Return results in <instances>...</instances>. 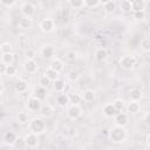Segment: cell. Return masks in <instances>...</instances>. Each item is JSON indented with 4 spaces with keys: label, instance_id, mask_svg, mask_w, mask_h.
<instances>
[{
    "label": "cell",
    "instance_id": "cell-50",
    "mask_svg": "<svg viewBox=\"0 0 150 150\" xmlns=\"http://www.w3.org/2000/svg\"><path fill=\"white\" fill-rule=\"evenodd\" d=\"M2 90H4V86H2V83L0 82V93H2Z\"/></svg>",
    "mask_w": 150,
    "mask_h": 150
},
{
    "label": "cell",
    "instance_id": "cell-10",
    "mask_svg": "<svg viewBox=\"0 0 150 150\" xmlns=\"http://www.w3.org/2000/svg\"><path fill=\"white\" fill-rule=\"evenodd\" d=\"M39 112H40L41 117L48 118V117H50L54 114V108H53L52 104H48V103L47 104H42L41 105V109L39 110Z\"/></svg>",
    "mask_w": 150,
    "mask_h": 150
},
{
    "label": "cell",
    "instance_id": "cell-41",
    "mask_svg": "<svg viewBox=\"0 0 150 150\" xmlns=\"http://www.w3.org/2000/svg\"><path fill=\"white\" fill-rule=\"evenodd\" d=\"M80 100H81V96L77 95V94H73L71 96H69V103L79 104V103H80Z\"/></svg>",
    "mask_w": 150,
    "mask_h": 150
},
{
    "label": "cell",
    "instance_id": "cell-33",
    "mask_svg": "<svg viewBox=\"0 0 150 150\" xmlns=\"http://www.w3.org/2000/svg\"><path fill=\"white\" fill-rule=\"evenodd\" d=\"M141 48H142L144 52H149V50H150V39H149V38H144V39L141 41Z\"/></svg>",
    "mask_w": 150,
    "mask_h": 150
},
{
    "label": "cell",
    "instance_id": "cell-13",
    "mask_svg": "<svg viewBox=\"0 0 150 150\" xmlns=\"http://www.w3.org/2000/svg\"><path fill=\"white\" fill-rule=\"evenodd\" d=\"M139 109H141V105H139L138 101H132V100H130V102L127 104V111H128L129 114L135 115V114H137V112L139 111Z\"/></svg>",
    "mask_w": 150,
    "mask_h": 150
},
{
    "label": "cell",
    "instance_id": "cell-38",
    "mask_svg": "<svg viewBox=\"0 0 150 150\" xmlns=\"http://www.w3.org/2000/svg\"><path fill=\"white\" fill-rule=\"evenodd\" d=\"M84 5L89 8H94L100 5V0H84Z\"/></svg>",
    "mask_w": 150,
    "mask_h": 150
},
{
    "label": "cell",
    "instance_id": "cell-40",
    "mask_svg": "<svg viewBox=\"0 0 150 150\" xmlns=\"http://www.w3.org/2000/svg\"><path fill=\"white\" fill-rule=\"evenodd\" d=\"M76 56H77V54H76L75 50H69V52L66 53V59L68 61H75L76 60Z\"/></svg>",
    "mask_w": 150,
    "mask_h": 150
},
{
    "label": "cell",
    "instance_id": "cell-8",
    "mask_svg": "<svg viewBox=\"0 0 150 150\" xmlns=\"http://www.w3.org/2000/svg\"><path fill=\"white\" fill-rule=\"evenodd\" d=\"M21 13L23 14V16L32 18L35 14V6L32 2H23L21 5Z\"/></svg>",
    "mask_w": 150,
    "mask_h": 150
},
{
    "label": "cell",
    "instance_id": "cell-27",
    "mask_svg": "<svg viewBox=\"0 0 150 150\" xmlns=\"http://www.w3.org/2000/svg\"><path fill=\"white\" fill-rule=\"evenodd\" d=\"M45 75H46L50 81H54V80H56V79L59 77V73L55 71V70L52 69V68H47L46 71H45Z\"/></svg>",
    "mask_w": 150,
    "mask_h": 150
},
{
    "label": "cell",
    "instance_id": "cell-24",
    "mask_svg": "<svg viewBox=\"0 0 150 150\" xmlns=\"http://www.w3.org/2000/svg\"><path fill=\"white\" fill-rule=\"evenodd\" d=\"M82 98L86 101V102H91L95 100V91L91 90V89H87L84 90L83 95H82Z\"/></svg>",
    "mask_w": 150,
    "mask_h": 150
},
{
    "label": "cell",
    "instance_id": "cell-45",
    "mask_svg": "<svg viewBox=\"0 0 150 150\" xmlns=\"http://www.w3.org/2000/svg\"><path fill=\"white\" fill-rule=\"evenodd\" d=\"M6 63L5 62H2V61H0V75H4L5 74V71H6Z\"/></svg>",
    "mask_w": 150,
    "mask_h": 150
},
{
    "label": "cell",
    "instance_id": "cell-22",
    "mask_svg": "<svg viewBox=\"0 0 150 150\" xmlns=\"http://www.w3.org/2000/svg\"><path fill=\"white\" fill-rule=\"evenodd\" d=\"M56 102H57V104L60 107H67L69 104V96H68V94H64V93L60 94L57 96V98H56Z\"/></svg>",
    "mask_w": 150,
    "mask_h": 150
},
{
    "label": "cell",
    "instance_id": "cell-11",
    "mask_svg": "<svg viewBox=\"0 0 150 150\" xmlns=\"http://www.w3.org/2000/svg\"><path fill=\"white\" fill-rule=\"evenodd\" d=\"M23 68L28 74H34V73H36L39 66L35 60H26V62L23 63Z\"/></svg>",
    "mask_w": 150,
    "mask_h": 150
},
{
    "label": "cell",
    "instance_id": "cell-42",
    "mask_svg": "<svg viewBox=\"0 0 150 150\" xmlns=\"http://www.w3.org/2000/svg\"><path fill=\"white\" fill-rule=\"evenodd\" d=\"M68 79H69L70 81H76V80L79 79V73L75 71V70H70V71L68 73Z\"/></svg>",
    "mask_w": 150,
    "mask_h": 150
},
{
    "label": "cell",
    "instance_id": "cell-12",
    "mask_svg": "<svg viewBox=\"0 0 150 150\" xmlns=\"http://www.w3.org/2000/svg\"><path fill=\"white\" fill-rule=\"evenodd\" d=\"M16 141H18V137H16V134L14 131H7V132H5V135H4V142H5V144H7L9 146H13Z\"/></svg>",
    "mask_w": 150,
    "mask_h": 150
},
{
    "label": "cell",
    "instance_id": "cell-21",
    "mask_svg": "<svg viewBox=\"0 0 150 150\" xmlns=\"http://www.w3.org/2000/svg\"><path fill=\"white\" fill-rule=\"evenodd\" d=\"M129 96H130V100H132V101H139V100L142 98V96H143V93H142L141 89L134 88V89L130 90Z\"/></svg>",
    "mask_w": 150,
    "mask_h": 150
},
{
    "label": "cell",
    "instance_id": "cell-3",
    "mask_svg": "<svg viewBox=\"0 0 150 150\" xmlns=\"http://www.w3.org/2000/svg\"><path fill=\"white\" fill-rule=\"evenodd\" d=\"M120 66L123 69L130 70L136 66V57L134 55H123L120 59Z\"/></svg>",
    "mask_w": 150,
    "mask_h": 150
},
{
    "label": "cell",
    "instance_id": "cell-43",
    "mask_svg": "<svg viewBox=\"0 0 150 150\" xmlns=\"http://www.w3.org/2000/svg\"><path fill=\"white\" fill-rule=\"evenodd\" d=\"M15 1H16V0H0V2H1L4 6H6V7L13 6V5L15 4Z\"/></svg>",
    "mask_w": 150,
    "mask_h": 150
},
{
    "label": "cell",
    "instance_id": "cell-23",
    "mask_svg": "<svg viewBox=\"0 0 150 150\" xmlns=\"http://www.w3.org/2000/svg\"><path fill=\"white\" fill-rule=\"evenodd\" d=\"M64 81L62 80V79H56V80H54L53 81V89L55 90V91H57V93H60V91H62L63 90V88H64Z\"/></svg>",
    "mask_w": 150,
    "mask_h": 150
},
{
    "label": "cell",
    "instance_id": "cell-46",
    "mask_svg": "<svg viewBox=\"0 0 150 150\" xmlns=\"http://www.w3.org/2000/svg\"><path fill=\"white\" fill-rule=\"evenodd\" d=\"M18 41H19V43H20L21 46H23L25 43H27V39H26L25 36H19V40H18Z\"/></svg>",
    "mask_w": 150,
    "mask_h": 150
},
{
    "label": "cell",
    "instance_id": "cell-44",
    "mask_svg": "<svg viewBox=\"0 0 150 150\" xmlns=\"http://www.w3.org/2000/svg\"><path fill=\"white\" fill-rule=\"evenodd\" d=\"M143 121H144L145 125H150V112H149V111H146V112L144 114V116H143Z\"/></svg>",
    "mask_w": 150,
    "mask_h": 150
},
{
    "label": "cell",
    "instance_id": "cell-1",
    "mask_svg": "<svg viewBox=\"0 0 150 150\" xmlns=\"http://www.w3.org/2000/svg\"><path fill=\"white\" fill-rule=\"evenodd\" d=\"M127 136H128V134H127V130L124 129V127L115 124L109 130V138L114 143H123L127 139Z\"/></svg>",
    "mask_w": 150,
    "mask_h": 150
},
{
    "label": "cell",
    "instance_id": "cell-32",
    "mask_svg": "<svg viewBox=\"0 0 150 150\" xmlns=\"http://www.w3.org/2000/svg\"><path fill=\"white\" fill-rule=\"evenodd\" d=\"M12 45L8 43V42H4L1 46H0V52L1 54H5V53H12Z\"/></svg>",
    "mask_w": 150,
    "mask_h": 150
},
{
    "label": "cell",
    "instance_id": "cell-29",
    "mask_svg": "<svg viewBox=\"0 0 150 150\" xmlns=\"http://www.w3.org/2000/svg\"><path fill=\"white\" fill-rule=\"evenodd\" d=\"M112 105L115 107V109L117 110V111H123V109H124V102H123V100H121V98H116L114 102H112Z\"/></svg>",
    "mask_w": 150,
    "mask_h": 150
},
{
    "label": "cell",
    "instance_id": "cell-17",
    "mask_svg": "<svg viewBox=\"0 0 150 150\" xmlns=\"http://www.w3.org/2000/svg\"><path fill=\"white\" fill-rule=\"evenodd\" d=\"M27 88H28V83L25 80H22V79L16 80L15 83H14V89L18 93H25L27 90Z\"/></svg>",
    "mask_w": 150,
    "mask_h": 150
},
{
    "label": "cell",
    "instance_id": "cell-48",
    "mask_svg": "<svg viewBox=\"0 0 150 150\" xmlns=\"http://www.w3.org/2000/svg\"><path fill=\"white\" fill-rule=\"evenodd\" d=\"M145 142H146V146L149 148V146H150V134H146V137H145Z\"/></svg>",
    "mask_w": 150,
    "mask_h": 150
},
{
    "label": "cell",
    "instance_id": "cell-49",
    "mask_svg": "<svg viewBox=\"0 0 150 150\" xmlns=\"http://www.w3.org/2000/svg\"><path fill=\"white\" fill-rule=\"evenodd\" d=\"M108 1H110V0H100V4H102V5H104V4H107Z\"/></svg>",
    "mask_w": 150,
    "mask_h": 150
},
{
    "label": "cell",
    "instance_id": "cell-19",
    "mask_svg": "<svg viewBox=\"0 0 150 150\" xmlns=\"http://www.w3.org/2000/svg\"><path fill=\"white\" fill-rule=\"evenodd\" d=\"M19 26H20V28H22V29H29V28L33 27V20H32L30 18L23 16V18L20 19Z\"/></svg>",
    "mask_w": 150,
    "mask_h": 150
},
{
    "label": "cell",
    "instance_id": "cell-36",
    "mask_svg": "<svg viewBox=\"0 0 150 150\" xmlns=\"http://www.w3.org/2000/svg\"><path fill=\"white\" fill-rule=\"evenodd\" d=\"M25 57H26V60H34L35 59V50L32 48H27L25 50Z\"/></svg>",
    "mask_w": 150,
    "mask_h": 150
},
{
    "label": "cell",
    "instance_id": "cell-7",
    "mask_svg": "<svg viewBox=\"0 0 150 150\" xmlns=\"http://www.w3.org/2000/svg\"><path fill=\"white\" fill-rule=\"evenodd\" d=\"M82 115V108L79 104H71L67 110V116L71 120H76Z\"/></svg>",
    "mask_w": 150,
    "mask_h": 150
},
{
    "label": "cell",
    "instance_id": "cell-18",
    "mask_svg": "<svg viewBox=\"0 0 150 150\" xmlns=\"http://www.w3.org/2000/svg\"><path fill=\"white\" fill-rule=\"evenodd\" d=\"M117 110L115 109V107L112 105V103H107L104 107H103V114L105 117H114L116 115Z\"/></svg>",
    "mask_w": 150,
    "mask_h": 150
},
{
    "label": "cell",
    "instance_id": "cell-39",
    "mask_svg": "<svg viewBox=\"0 0 150 150\" xmlns=\"http://www.w3.org/2000/svg\"><path fill=\"white\" fill-rule=\"evenodd\" d=\"M145 18V12L144 11H137V12H134V19L135 20H144Z\"/></svg>",
    "mask_w": 150,
    "mask_h": 150
},
{
    "label": "cell",
    "instance_id": "cell-2",
    "mask_svg": "<svg viewBox=\"0 0 150 150\" xmlns=\"http://www.w3.org/2000/svg\"><path fill=\"white\" fill-rule=\"evenodd\" d=\"M46 130V122L42 117H34L29 122V132L40 135Z\"/></svg>",
    "mask_w": 150,
    "mask_h": 150
},
{
    "label": "cell",
    "instance_id": "cell-34",
    "mask_svg": "<svg viewBox=\"0 0 150 150\" xmlns=\"http://www.w3.org/2000/svg\"><path fill=\"white\" fill-rule=\"evenodd\" d=\"M15 74H16V68L13 64H7L6 66L5 75H7V76H14Z\"/></svg>",
    "mask_w": 150,
    "mask_h": 150
},
{
    "label": "cell",
    "instance_id": "cell-25",
    "mask_svg": "<svg viewBox=\"0 0 150 150\" xmlns=\"http://www.w3.org/2000/svg\"><path fill=\"white\" fill-rule=\"evenodd\" d=\"M95 56H96V59H97L98 61H103V60L107 59L108 53H107V50H105L104 48H98V49H96V52H95Z\"/></svg>",
    "mask_w": 150,
    "mask_h": 150
},
{
    "label": "cell",
    "instance_id": "cell-20",
    "mask_svg": "<svg viewBox=\"0 0 150 150\" xmlns=\"http://www.w3.org/2000/svg\"><path fill=\"white\" fill-rule=\"evenodd\" d=\"M34 96L35 97H38L39 100H45L46 98V96H47V88H45V87H41V86H39V87H36L35 89H34Z\"/></svg>",
    "mask_w": 150,
    "mask_h": 150
},
{
    "label": "cell",
    "instance_id": "cell-4",
    "mask_svg": "<svg viewBox=\"0 0 150 150\" xmlns=\"http://www.w3.org/2000/svg\"><path fill=\"white\" fill-rule=\"evenodd\" d=\"M23 144L27 148H36L39 145V137L38 135L33 134V132H28L25 137H23Z\"/></svg>",
    "mask_w": 150,
    "mask_h": 150
},
{
    "label": "cell",
    "instance_id": "cell-30",
    "mask_svg": "<svg viewBox=\"0 0 150 150\" xmlns=\"http://www.w3.org/2000/svg\"><path fill=\"white\" fill-rule=\"evenodd\" d=\"M120 7L123 12H131V1L130 0H122Z\"/></svg>",
    "mask_w": 150,
    "mask_h": 150
},
{
    "label": "cell",
    "instance_id": "cell-9",
    "mask_svg": "<svg viewBox=\"0 0 150 150\" xmlns=\"http://www.w3.org/2000/svg\"><path fill=\"white\" fill-rule=\"evenodd\" d=\"M115 118V124L116 125H121V127H125L129 122V117H128V114L123 112V111H117L116 115L114 116Z\"/></svg>",
    "mask_w": 150,
    "mask_h": 150
},
{
    "label": "cell",
    "instance_id": "cell-28",
    "mask_svg": "<svg viewBox=\"0 0 150 150\" xmlns=\"http://www.w3.org/2000/svg\"><path fill=\"white\" fill-rule=\"evenodd\" d=\"M16 120H18V122H19L20 124H26V123L28 122V114H27V112L21 111V112H19V114H18Z\"/></svg>",
    "mask_w": 150,
    "mask_h": 150
},
{
    "label": "cell",
    "instance_id": "cell-26",
    "mask_svg": "<svg viewBox=\"0 0 150 150\" xmlns=\"http://www.w3.org/2000/svg\"><path fill=\"white\" fill-rule=\"evenodd\" d=\"M1 61L5 62L6 64H12L14 61V55L13 53H5L1 55Z\"/></svg>",
    "mask_w": 150,
    "mask_h": 150
},
{
    "label": "cell",
    "instance_id": "cell-14",
    "mask_svg": "<svg viewBox=\"0 0 150 150\" xmlns=\"http://www.w3.org/2000/svg\"><path fill=\"white\" fill-rule=\"evenodd\" d=\"M146 6L145 0H132L131 1V11L137 12V11H144Z\"/></svg>",
    "mask_w": 150,
    "mask_h": 150
},
{
    "label": "cell",
    "instance_id": "cell-51",
    "mask_svg": "<svg viewBox=\"0 0 150 150\" xmlns=\"http://www.w3.org/2000/svg\"><path fill=\"white\" fill-rule=\"evenodd\" d=\"M2 103V95H1V93H0V104Z\"/></svg>",
    "mask_w": 150,
    "mask_h": 150
},
{
    "label": "cell",
    "instance_id": "cell-31",
    "mask_svg": "<svg viewBox=\"0 0 150 150\" xmlns=\"http://www.w3.org/2000/svg\"><path fill=\"white\" fill-rule=\"evenodd\" d=\"M70 7L73 8H82L84 6V0H68Z\"/></svg>",
    "mask_w": 150,
    "mask_h": 150
},
{
    "label": "cell",
    "instance_id": "cell-16",
    "mask_svg": "<svg viewBox=\"0 0 150 150\" xmlns=\"http://www.w3.org/2000/svg\"><path fill=\"white\" fill-rule=\"evenodd\" d=\"M49 68H52V69H54L55 71L60 73V71L63 70L64 64H63L62 60H60V59H53V60L50 61V63H49Z\"/></svg>",
    "mask_w": 150,
    "mask_h": 150
},
{
    "label": "cell",
    "instance_id": "cell-47",
    "mask_svg": "<svg viewBox=\"0 0 150 150\" xmlns=\"http://www.w3.org/2000/svg\"><path fill=\"white\" fill-rule=\"evenodd\" d=\"M70 89H71V87H70V84H68V83H66V84H64V88H63V90H62V91H63L64 94H68V93L70 91Z\"/></svg>",
    "mask_w": 150,
    "mask_h": 150
},
{
    "label": "cell",
    "instance_id": "cell-15",
    "mask_svg": "<svg viewBox=\"0 0 150 150\" xmlns=\"http://www.w3.org/2000/svg\"><path fill=\"white\" fill-rule=\"evenodd\" d=\"M55 53V49L53 46L50 45H45L42 48H41V55L45 57V59H50Z\"/></svg>",
    "mask_w": 150,
    "mask_h": 150
},
{
    "label": "cell",
    "instance_id": "cell-37",
    "mask_svg": "<svg viewBox=\"0 0 150 150\" xmlns=\"http://www.w3.org/2000/svg\"><path fill=\"white\" fill-rule=\"evenodd\" d=\"M115 8H116V4L112 1V0H110V1H108L107 4H104V9H105V12H114L115 11Z\"/></svg>",
    "mask_w": 150,
    "mask_h": 150
},
{
    "label": "cell",
    "instance_id": "cell-35",
    "mask_svg": "<svg viewBox=\"0 0 150 150\" xmlns=\"http://www.w3.org/2000/svg\"><path fill=\"white\" fill-rule=\"evenodd\" d=\"M50 80L46 76V75H42L40 79H39V84L41 86V87H45V88H48V86L50 84Z\"/></svg>",
    "mask_w": 150,
    "mask_h": 150
},
{
    "label": "cell",
    "instance_id": "cell-6",
    "mask_svg": "<svg viewBox=\"0 0 150 150\" xmlns=\"http://www.w3.org/2000/svg\"><path fill=\"white\" fill-rule=\"evenodd\" d=\"M39 27H40L41 32H43V33H50L55 28V22H54L53 19H43L40 22Z\"/></svg>",
    "mask_w": 150,
    "mask_h": 150
},
{
    "label": "cell",
    "instance_id": "cell-5",
    "mask_svg": "<svg viewBox=\"0 0 150 150\" xmlns=\"http://www.w3.org/2000/svg\"><path fill=\"white\" fill-rule=\"evenodd\" d=\"M27 108H28V110L29 111H33V112H36V111H39L40 109H41V105H42V101L41 100H39L38 97H35V96H33V97H29L28 100H27Z\"/></svg>",
    "mask_w": 150,
    "mask_h": 150
}]
</instances>
